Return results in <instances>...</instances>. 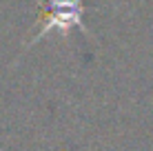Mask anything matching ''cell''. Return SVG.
I'll use <instances>...</instances> for the list:
<instances>
[{
  "mask_svg": "<svg viewBox=\"0 0 153 151\" xmlns=\"http://www.w3.org/2000/svg\"><path fill=\"white\" fill-rule=\"evenodd\" d=\"M45 13L47 16L42 18L38 33L29 40L27 47H31L33 42H38L42 36L51 33L53 29H58L60 33L67 36L71 29L80 27V31L87 33V27H84V22H82V13H84L82 0H47V11Z\"/></svg>",
  "mask_w": 153,
  "mask_h": 151,
  "instance_id": "obj_1",
  "label": "cell"
}]
</instances>
